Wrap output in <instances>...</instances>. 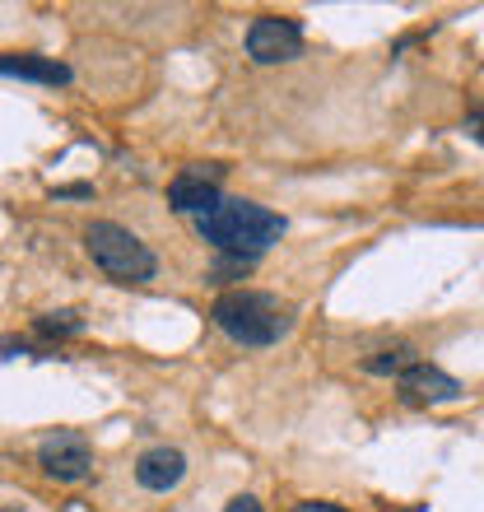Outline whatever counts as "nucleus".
Returning <instances> with one entry per match:
<instances>
[{
  "label": "nucleus",
  "mask_w": 484,
  "mask_h": 512,
  "mask_svg": "<svg viewBox=\"0 0 484 512\" xmlns=\"http://www.w3.org/2000/svg\"><path fill=\"white\" fill-rule=\"evenodd\" d=\"M38 466L52 475V480H61V485H75V480H84L89 466H94V447H89L84 433L56 429L38 443Z\"/></svg>",
  "instance_id": "39448f33"
},
{
  "label": "nucleus",
  "mask_w": 484,
  "mask_h": 512,
  "mask_svg": "<svg viewBox=\"0 0 484 512\" xmlns=\"http://www.w3.org/2000/svg\"><path fill=\"white\" fill-rule=\"evenodd\" d=\"M219 177H224V168H215V163H205V168H187V173H177L173 182H168V205H173L177 215H210L224 196H219Z\"/></svg>",
  "instance_id": "423d86ee"
},
{
  "label": "nucleus",
  "mask_w": 484,
  "mask_h": 512,
  "mask_svg": "<svg viewBox=\"0 0 484 512\" xmlns=\"http://www.w3.org/2000/svg\"><path fill=\"white\" fill-rule=\"evenodd\" d=\"M0 75L5 80H33V84H70V66L52 56H0Z\"/></svg>",
  "instance_id": "1a4fd4ad"
},
{
  "label": "nucleus",
  "mask_w": 484,
  "mask_h": 512,
  "mask_svg": "<svg viewBox=\"0 0 484 512\" xmlns=\"http://www.w3.org/2000/svg\"><path fill=\"white\" fill-rule=\"evenodd\" d=\"M466 131H471L475 140H480V145H484V112H475L471 122H466Z\"/></svg>",
  "instance_id": "4468645a"
},
{
  "label": "nucleus",
  "mask_w": 484,
  "mask_h": 512,
  "mask_svg": "<svg viewBox=\"0 0 484 512\" xmlns=\"http://www.w3.org/2000/svg\"><path fill=\"white\" fill-rule=\"evenodd\" d=\"M294 303L280 294H266V289H224L210 308V322L233 340V345H247V350H266V345H280L289 331H294Z\"/></svg>",
  "instance_id": "f257e3e1"
},
{
  "label": "nucleus",
  "mask_w": 484,
  "mask_h": 512,
  "mask_svg": "<svg viewBox=\"0 0 484 512\" xmlns=\"http://www.w3.org/2000/svg\"><path fill=\"white\" fill-rule=\"evenodd\" d=\"M84 252L94 256V266L108 275L112 284H149L159 275V256L149 252L131 229H121L112 219H94L89 229H84Z\"/></svg>",
  "instance_id": "7ed1b4c3"
},
{
  "label": "nucleus",
  "mask_w": 484,
  "mask_h": 512,
  "mask_svg": "<svg viewBox=\"0 0 484 512\" xmlns=\"http://www.w3.org/2000/svg\"><path fill=\"white\" fill-rule=\"evenodd\" d=\"M84 322L75 317V312H47V317H38V336L47 340H61V336H80Z\"/></svg>",
  "instance_id": "9b49d317"
},
{
  "label": "nucleus",
  "mask_w": 484,
  "mask_h": 512,
  "mask_svg": "<svg viewBox=\"0 0 484 512\" xmlns=\"http://www.w3.org/2000/svg\"><path fill=\"white\" fill-rule=\"evenodd\" d=\"M224 512H266V508H261V503H256L252 494H238V499H233Z\"/></svg>",
  "instance_id": "ddd939ff"
},
{
  "label": "nucleus",
  "mask_w": 484,
  "mask_h": 512,
  "mask_svg": "<svg viewBox=\"0 0 484 512\" xmlns=\"http://www.w3.org/2000/svg\"><path fill=\"white\" fill-rule=\"evenodd\" d=\"M56 196H94V187H61Z\"/></svg>",
  "instance_id": "2eb2a0df"
},
{
  "label": "nucleus",
  "mask_w": 484,
  "mask_h": 512,
  "mask_svg": "<svg viewBox=\"0 0 484 512\" xmlns=\"http://www.w3.org/2000/svg\"><path fill=\"white\" fill-rule=\"evenodd\" d=\"M182 475H187V457H182L177 447H149V452H140V461H135V485L149 489V494L177 489Z\"/></svg>",
  "instance_id": "6e6552de"
},
{
  "label": "nucleus",
  "mask_w": 484,
  "mask_h": 512,
  "mask_svg": "<svg viewBox=\"0 0 484 512\" xmlns=\"http://www.w3.org/2000/svg\"><path fill=\"white\" fill-rule=\"evenodd\" d=\"M196 233H201L210 247H219L224 256H247V261H256L270 243L284 238V219L256 201L224 196L210 215L196 219Z\"/></svg>",
  "instance_id": "f03ea898"
},
{
  "label": "nucleus",
  "mask_w": 484,
  "mask_h": 512,
  "mask_svg": "<svg viewBox=\"0 0 484 512\" xmlns=\"http://www.w3.org/2000/svg\"><path fill=\"white\" fill-rule=\"evenodd\" d=\"M419 354L410 350V345H387V350H377L373 359H363V368L368 373H377V378H401L405 368H415Z\"/></svg>",
  "instance_id": "9d476101"
},
{
  "label": "nucleus",
  "mask_w": 484,
  "mask_h": 512,
  "mask_svg": "<svg viewBox=\"0 0 484 512\" xmlns=\"http://www.w3.org/2000/svg\"><path fill=\"white\" fill-rule=\"evenodd\" d=\"M247 56L256 66H280V61H298L303 56V28L280 14H261L247 28Z\"/></svg>",
  "instance_id": "20e7f679"
},
{
  "label": "nucleus",
  "mask_w": 484,
  "mask_h": 512,
  "mask_svg": "<svg viewBox=\"0 0 484 512\" xmlns=\"http://www.w3.org/2000/svg\"><path fill=\"white\" fill-rule=\"evenodd\" d=\"M396 387H401V396L410 405H443V401H457L461 396V382L447 378L443 368H433L419 359L415 368H405L401 378H396Z\"/></svg>",
  "instance_id": "0eeeda50"
},
{
  "label": "nucleus",
  "mask_w": 484,
  "mask_h": 512,
  "mask_svg": "<svg viewBox=\"0 0 484 512\" xmlns=\"http://www.w3.org/2000/svg\"><path fill=\"white\" fill-rule=\"evenodd\" d=\"M294 512H350V508H340V503H326V499H312V503H298Z\"/></svg>",
  "instance_id": "f8f14e48"
}]
</instances>
